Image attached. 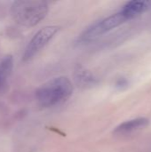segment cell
Here are the masks:
<instances>
[{"label": "cell", "mask_w": 151, "mask_h": 152, "mask_svg": "<svg viewBox=\"0 0 151 152\" xmlns=\"http://www.w3.org/2000/svg\"><path fill=\"white\" fill-rule=\"evenodd\" d=\"M130 18L123 12L120 11L117 13H114L89 27L82 35V40L91 41L100 36L105 34L106 32L120 26L124 22L129 20Z\"/></svg>", "instance_id": "3957f363"}, {"label": "cell", "mask_w": 151, "mask_h": 152, "mask_svg": "<svg viewBox=\"0 0 151 152\" xmlns=\"http://www.w3.org/2000/svg\"><path fill=\"white\" fill-rule=\"evenodd\" d=\"M11 12L17 23L25 27H32L46 16L48 4L42 0H19L13 2Z\"/></svg>", "instance_id": "7a4b0ae2"}, {"label": "cell", "mask_w": 151, "mask_h": 152, "mask_svg": "<svg viewBox=\"0 0 151 152\" xmlns=\"http://www.w3.org/2000/svg\"><path fill=\"white\" fill-rule=\"evenodd\" d=\"M58 30L59 28L57 26H47L41 28L28 43L23 55V61H28L35 54H36L48 44V42L54 37Z\"/></svg>", "instance_id": "277c9868"}, {"label": "cell", "mask_w": 151, "mask_h": 152, "mask_svg": "<svg viewBox=\"0 0 151 152\" xmlns=\"http://www.w3.org/2000/svg\"><path fill=\"white\" fill-rule=\"evenodd\" d=\"M151 3L149 1H130L123 6L121 11H123L131 20L147 11Z\"/></svg>", "instance_id": "8992f818"}, {"label": "cell", "mask_w": 151, "mask_h": 152, "mask_svg": "<svg viewBox=\"0 0 151 152\" xmlns=\"http://www.w3.org/2000/svg\"><path fill=\"white\" fill-rule=\"evenodd\" d=\"M75 80L79 86H85V87L93 86L96 82V78L93 77V75L90 71L82 68L81 66H78L77 69H76Z\"/></svg>", "instance_id": "ba28073f"}, {"label": "cell", "mask_w": 151, "mask_h": 152, "mask_svg": "<svg viewBox=\"0 0 151 152\" xmlns=\"http://www.w3.org/2000/svg\"><path fill=\"white\" fill-rule=\"evenodd\" d=\"M149 124V119L145 118H138L131 120H127L123 122L118 126H117L114 130V133L117 134H126L132 133L133 131L139 130Z\"/></svg>", "instance_id": "5b68a950"}, {"label": "cell", "mask_w": 151, "mask_h": 152, "mask_svg": "<svg viewBox=\"0 0 151 152\" xmlns=\"http://www.w3.org/2000/svg\"><path fill=\"white\" fill-rule=\"evenodd\" d=\"M73 93L72 83L68 77H59L42 85L36 92V100L42 107H52L69 99Z\"/></svg>", "instance_id": "6da1fadb"}, {"label": "cell", "mask_w": 151, "mask_h": 152, "mask_svg": "<svg viewBox=\"0 0 151 152\" xmlns=\"http://www.w3.org/2000/svg\"><path fill=\"white\" fill-rule=\"evenodd\" d=\"M13 67V59L12 55L5 56L0 61V91L5 86L6 80L12 73Z\"/></svg>", "instance_id": "52a82bcc"}]
</instances>
